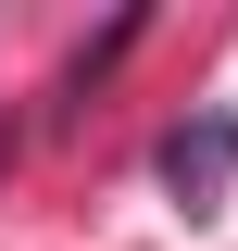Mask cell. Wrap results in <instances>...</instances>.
<instances>
[{"label":"cell","mask_w":238,"mask_h":251,"mask_svg":"<svg viewBox=\"0 0 238 251\" xmlns=\"http://www.w3.org/2000/svg\"><path fill=\"white\" fill-rule=\"evenodd\" d=\"M0 151H13V138H0Z\"/></svg>","instance_id":"obj_3"},{"label":"cell","mask_w":238,"mask_h":251,"mask_svg":"<svg viewBox=\"0 0 238 251\" xmlns=\"http://www.w3.org/2000/svg\"><path fill=\"white\" fill-rule=\"evenodd\" d=\"M138 25H150V13H113V25H100V38H88V50L63 63V100H88V88H100V75H113V63H125V50H138Z\"/></svg>","instance_id":"obj_2"},{"label":"cell","mask_w":238,"mask_h":251,"mask_svg":"<svg viewBox=\"0 0 238 251\" xmlns=\"http://www.w3.org/2000/svg\"><path fill=\"white\" fill-rule=\"evenodd\" d=\"M163 188H176L188 226L226 214V188H238V113H188V126H163Z\"/></svg>","instance_id":"obj_1"}]
</instances>
